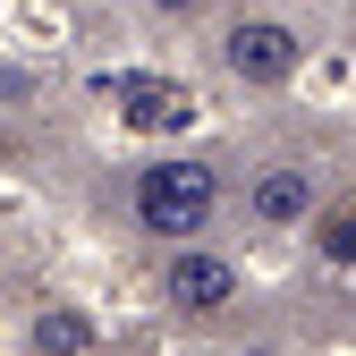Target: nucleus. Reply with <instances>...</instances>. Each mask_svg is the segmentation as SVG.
Segmentation results:
<instances>
[{"instance_id":"obj_1","label":"nucleus","mask_w":356,"mask_h":356,"mask_svg":"<svg viewBox=\"0 0 356 356\" xmlns=\"http://www.w3.org/2000/svg\"><path fill=\"white\" fill-rule=\"evenodd\" d=\"M127 204H136V229L161 238V246H195L212 229L220 212V170L195 161V153H161L136 170V187H127Z\"/></svg>"},{"instance_id":"obj_2","label":"nucleus","mask_w":356,"mask_h":356,"mask_svg":"<svg viewBox=\"0 0 356 356\" xmlns=\"http://www.w3.org/2000/svg\"><path fill=\"white\" fill-rule=\"evenodd\" d=\"M220 60H229V76L238 85H254V94H272V85H289L297 76V60H305V42L280 26V17H246V26H229V42H220Z\"/></svg>"},{"instance_id":"obj_3","label":"nucleus","mask_w":356,"mask_h":356,"mask_svg":"<svg viewBox=\"0 0 356 356\" xmlns=\"http://www.w3.org/2000/svg\"><path fill=\"white\" fill-rule=\"evenodd\" d=\"M170 305L178 314H229V297H238V263L229 254H212V246H170Z\"/></svg>"},{"instance_id":"obj_4","label":"nucleus","mask_w":356,"mask_h":356,"mask_svg":"<svg viewBox=\"0 0 356 356\" xmlns=\"http://www.w3.org/2000/svg\"><path fill=\"white\" fill-rule=\"evenodd\" d=\"M314 204H323L314 195V170H297V161H272L246 187V212L263 220V229H297V220H314Z\"/></svg>"},{"instance_id":"obj_5","label":"nucleus","mask_w":356,"mask_h":356,"mask_svg":"<svg viewBox=\"0 0 356 356\" xmlns=\"http://www.w3.org/2000/svg\"><path fill=\"white\" fill-rule=\"evenodd\" d=\"M85 339H94V331H85V323L68 314V305H60V314H42V323H34V348H51V356H76Z\"/></svg>"},{"instance_id":"obj_6","label":"nucleus","mask_w":356,"mask_h":356,"mask_svg":"<svg viewBox=\"0 0 356 356\" xmlns=\"http://www.w3.org/2000/svg\"><path fill=\"white\" fill-rule=\"evenodd\" d=\"M323 254H331V263H356V212L323 220Z\"/></svg>"}]
</instances>
